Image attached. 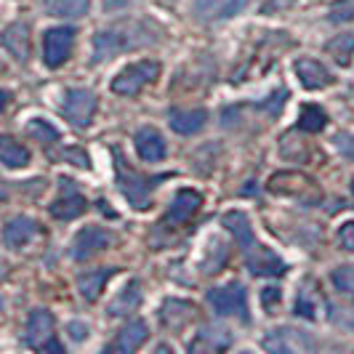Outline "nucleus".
<instances>
[{
  "instance_id": "5701e85b",
  "label": "nucleus",
  "mask_w": 354,
  "mask_h": 354,
  "mask_svg": "<svg viewBox=\"0 0 354 354\" xmlns=\"http://www.w3.org/2000/svg\"><path fill=\"white\" fill-rule=\"evenodd\" d=\"M192 315H195V306L187 301H176V299L162 304V312H160L165 328H184L192 319Z\"/></svg>"
},
{
  "instance_id": "f257e3e1",
  "label": "nucleus",
  "mask_w": 354,
  "mask_h": 354,
  "mask_svg": "<svg viewBox=\"0 0 354 354\" xmlns=\"http://www.w3.org/2000/svg\"><path fill=\"white\" fill-rule=\"evenodd\" d=\"M112 155H115V176H118V187H120L123 197L136 211H147L152 203V189L160 178H147L142 174H136L123 160V152L118 147H112Z\"/></svg>"
},
{
  "instance_id": "393cba45",
  "label": "nucleus",
  "mask_w": 354,
  "mask_h": 354,
  "mask_svg": "<svg viewBox=\"0 0 354 354\" xmlns=\"http://www.w3.org/2000/svg\"><path fill=\"white\" fill-rule=\"evenodd\" d=\"M230 344V330H224V328H205V330L197 333V338L189 344V349H227Z\"/></svg>"
},
{
  "instance_id": "b1692460",
  "label": "nucleus",
  "mask_w": 354,
  "mask_h": 354,
  "mask_svg": "<svg viewBox=\"0 0 354 354\" xmlns=\"http://www.w3.org/2000/svg\"><path fill=\"white\" fill-rule=\"evenodd\" d=\"M86 197L80 195H64L62 200H56L51 205V216L53 218H59V221H72V218H77V216H83L86 213Z\"/></svg>"
},
{
  "instance_id": "4be33fe9",
  "label": "nucleus",
  "mask_w": 354,
  "mask_h": 354,
  "mask_svg": "<svg viewBox=\"0 0 354 354\" xmlns=\"http://www.w3.org/2000/svg\"><path fill=\"white\" fill-rule=\"evenodd\" d=\"M139 288H142V285L136 283V280L125 285L123 290H120V296L109 304V309H106L109 317H123L128 312H133V309L139 306V301H142V290H139Z\"/></svg>"
},
{
  "instance_id": "7ed1b4c3",
  "label": "nucleus",
  "mask_w": 354,
  "mask_h": 354,
  "mask_svg": "<svg viewBox=\"0 0 354 354\" xmlns=\"http://www.w3.org/2000/svg\"><path fill=\"white\" fill-rule=\"evenodd\" d=\"M208 304L213 306L216 315L221 317H240L248 319V304H245V290L240 283L218 285L208 290Z\"/></svg>"
},
{
  "instance_id": "473e14b6",
  "label": "nucleus",
  "mask_w": 354,
  "mask_h": 354,
  "mask_svg": "<svg viewBox=\"0 0 354 354\" xmlns=\"http://www.w3.org/2000/svg\"><path fill=\"white\" fill-rule=\"evenodd\" d=\"M338 245L344 250H349V253H354V221L341 224V230H338Z\"/></svg>"
},
{
  "instance_id": "58836bf2",
  "label": "nucleus",
  "mask_w": 354,
  "mask_h": 354,
  "mask_svg": "<svg viewBox=\"0 0 354 354\" xmlns=\"http://www.w3.org/2000/svg\"><path fill=\"white\" fill-rule=\"evenodd\" d=\"M352 192H354V181H352Z\"/></svg>"
},
{
  "instance_id": "c756f323",
  "label": "nucleus",
  "mask_w": 354,
  "mask_h": 354,
  "mask_svg": "<svg viewBox=\"0 0 354 354\" xmlns=\"http://www.w3.org/2000/svg\"><path fill=\"white\" fill-rule=\"evenodd\" d=\"M27 131H30V136H35L37 142L43 144H51L59 139V133H56V128H51V125L46 123V120H32V123L27 125Z\"/></svg>"
},
{
  "instance_id": "6e6552de",
  "label": "nucleus",
  "mask_w": 354,
  "mask_h": 354,
  "mask_svg": "<svg viewBox=\"0 0 354 354\" xmlns=\"http://www.w3.org/2000/svg\"><path fill=\"white\" fill-rule=\"evenodd\" d=\"M243 259H245V266L250 269L253 277H280V274H285L283 259L259 243H253L248 250H243Z\"/></svg>"
},
{
  "instance_id": "f03ea898",
  "label": "nucleus",
  "mask_w": 354,
  "mask_h": 354,
  "mask_svg": "<svg viewBox=\"0 0 354 354\" xmlns=\"http://www.w3.org/2000/svg\"><path fill=\"white\" fill-rule=\"evenodd\" d=\"M160 75V64L152 59H142V62H133L128 64L125 70H120L112 80V91L118 96H136L142 93L149 83H155Z\"/></svg>"
},
{
  "instance_id": "0eeeda50",
  "label": "nucleus",
  "mask_w": 354,
  "mask_h": 354,
  "mask_svg": "<svg viewBox=\"0 0 354 354\" xmlns=\"http://www.w3.org/2000/svg\"><path fill=\"white\" fill-rule=\"evenodd\" d=\"M112 245V234L102 227H86V230H80L75 234V240H72V259L75 261H88L93 259L96 253H102L104 248Z\"/></svg>"
},
{
  "instance_id": "cd10ccee",
  "label": "nucleus",
  "mask_w": 354,
  "mask_h": 354,
  "mask_svg": "<svg viewBox=\"0 0 354 354\" xmlns=\"http://www.w3.org/2000/svg\"><path fill=\"white\" fill-rule=\"evenodd\" d=\"M325 51L330 53L338 64L346 67L354 56V35H336L328 46H325Z\"/></svg>"
},
{
  "instance_id": "39448f33",
  "label": "nucleus",
  "mask_w": 354,
  "mask_h": 354,
  "mask_svg": "<svg viewBox=\"0 0 354 354\" xmlns=\"http://www.w3.org/2000/svg\"><path fill=\"white\" fill-rule=\"evenodd\" d=\"M72 46H75V30L72 27H51L43 35V62L51 70L62 67L70 59Z\"/></svg>"
},
{
  "instance_id": "4468645a",
  "label": "nucleus",
  "mask_w": 354,
  "mask_h": 354,
  "mask_svg": "<svg viewBox=\"0 0 354 354\" xmlns=\"http://www.w3.org/2000/svg\"><path fill=\"white\" fill-rule=\"evenodd\" d=\"M293 70H296V75H299V80H301L304 88H309V91L328 88V86L333 83L330 72L325 70V64H319L317 59H296Z\"/></svg>"
},
{
  "instance_id": "9b49d317",
  "label": "nucleus",
  "mask_w": 354,
  "mask_h": 354,
  "mask_svg": "<svg viewBox=\"0 0 354 354\" xmlns=\"http://www.w3.org/2000/svg\"><path fill=\"white\" fill-rule=\"evenodd\" d=\"M37 232H40V227H37L35 218H30V216H14L3 227V243H6V248L19 250L24 248L30 240H35Z\"/></svg>"
},
{
  "instance_id": "a878e982",
  "label": "nucleus",
  "mask_w": 354,
  "mask_h": 354,
  "mask_svg": "<svg viewBox=\"0 0 354 354\" xmlns=\"http://www.w3.org/2000/svg\"><path fill=\"white\" fill-rule=\"evenodd\" d=\"M0 162L6 165V168H24L27 162H30V152L17 144L11 136H6L3 142H0Z\"/></svg>"
},
{
  "instance_id": "7c9ffc66",
  "label": "nucleus",
  "mask_w": 354,
  "mask_h": 354,
  "mask_svg": "<svg viewBox=\"0 0 354 354\" xmlns=\"http://www.w3.org/2000/svg\"><path fill=\"white\" fill-rule=\"evenodd\" d=\"M354 19V0H336L333 6H330V21H352Z\"/></svg>"
},
{
  "instance_id": "c85d7f7f",
  "label": "nucleus",
  "mask_w": 354,
  "mask_h": 354,
  "mask_svg": "<svg viewBox=\"0 0 354 354\" xmlns=\"http://www.w3.org/2000/svg\"><path fill=\"white\" fill-rule=\"evenodd\" d=\"M330 280H333V285H336V290L346 293V296H354V264H346V266H338V269H333Z\"/></svg>"
},
{
  "instance_id": "1a4fd4ad",
  "label": "nucleus",
  "mask_w": 354,
  "mask_h": 354,
  "mask_svg": "<svg viewBox=\"0 0 354 354\" xmlns=\"http://www.w3.org/2000/svg\"><path fill=\"white\" fill-rule=\"evenodd\" d=\"M253 0H195L192 14L200 21H224L237 14H243Z\"/></svg>"
},
{
  "instance_id": "6ab92c4d",
  "label": "nucleus",
  "mask_w": 354,
  "mask_h": 354,
  "mask_svg": "<svg viewBox=\"0 0 354 354\" xmlns=\"http://www.w3.org/2000/svg\"><path fill=\"white\" fill-rule=\"evenodd\" d=\"M112 274H115V269H109V266H99V269H91L86 274H80V277H77V290H80V296H83L86 301H96V299L102 296L106 280H109Z\"/></svg>"
},
{
  "instance_id": "aec40b11",
  "label": "nucleus",
  "mask_w": 354,
  "mask_h": 354,
  "mask_svg": "<svg viewBox=\"0 0 354 354\" xmlns=\"http://www.w3.org/2000/svg\"><path fill=\"white\" fill-rule=\"evenodd\" d=\"M224 227L234 234V240H237V245H240V250H248L256 240H253V230H250V218L245 216L243 211H230L224 213Z\"/></svg>"
},
{
  "instance_id": "ddd939ff",
  "label": "nucleus",
  "mask_w": 354,
  "mask_h": 354,
  "mask_svg": "<svg viewBox=\"0 0 354 354\" xmlns=\"http://www.w3.org/2000/svg\"><path fill=\"white\" fill-rule=\"evenodd\" d=\"M168 125L176 133H181V136H192V133H200L208 125V112L205 109H181V106H174V109H168Z\"/></svg>"
},
{
  "instance_id": "f8f14e48",
  "label": "nucleus",
  "mask_w": 354,
  "mask_h": 354,
  "mask_svg": "<svg viewBox=\"0 0 354 354\" xmlns=\"http://www.w3.org/2000/svg\"><path fill=\"white\" fill-rule=\"evenodd\" d=\"M53 336V315L48 309H32L27 317V328H24V344L40 349L48 338Z\"/></svg>"
},
{
  "instance_id": "f3484780",
  "label": "nucleus",
  "mask_w": 354,
  "mask_h": 354,
  "mask_svg": "<svg viewBox=\"0 0 354 354\" xmlns=\"http://www.w3.org/2000/svg\"><path fill=\"white\" fill-rule=\"evenodd\" d=\"M200 205H203L200 192H195V189H178L174 203H171V211H168V221L184 224V221H189L200 211Z\"/></svg>"
},
{
  "instance_id": "2f4dec72",
  "label": "nucleus",
  "mask_w": 354,
  "mask_h": 354,
  "mask_svg": "<svg viewBox=\"0 0 354 354\" xmlns=\"http://www.w3.org/2000/svg\"><path fill=\"white\" fill-rule=\"evenodd\" d=\"M296 315L304 317V319L317 317V306H315V301L309 299V293H306V290H301V293H299V299H296Z\"/></svg>"
},
{
  "instance_id": "9d476101",
  "label": "nucleus",
  "mask_w": 354,
  "mask_h": 354,
  "mask_svg": "<svg viewBox=\"0 0 354 354\" xmlns=\"http://www.w3.org/2000/svg\"><path fill=\"white\" fill-rule=\"evenodd\" d=\"M264 349L266 352H309L315 349V341L301 333V330H290V328H280V330H272L269 336L264 338Z\"/></svg>"
},
{
  "instance_id": "a211bd4d",
  "label": "nucleus",
  "mask_w": 354,
  "mask_h": 354,
  "mask_svg": "<svg viewBox=\"0 0 354 354\" xmlns=\"http://www.w3.org/2000/svg\"><path fill=\"white\" fill-rule=\"evenodd\" d=\"M147 336H149L147 322H142V319H131L123 330L118 333L115 344H112V349H115V352H120V354H133L139 346H142L144 341H147Z\"/></svg>"
},
{
  "instance_id": "bb28decb",
  "label": "nucleus",
  "mask_w": 354,
  "mask_h": 354,
  "mask_svg": "<svg viewBox=\"0 0 354 354\" xmlns=\"http://www.w3.org/2000/svg\"><path fill=\"white\" fill-rule=\"evenodd\" d=\"M328 125V115L315 104L301 106V115H299V128L301 131H309V133H319L322 128Z\"/></svg>"
},
{
  "instance_id": "72a5a7b5",
  "label": "nucleus",
  "mask_w": 354,
  "mask_h": 354,
  "mask_svg": "<svg viewBox=\"0 0 354 354\" xmlns=\"http://www.w3.org/2000/svg\"><path fill=\"white\" fill-rule=\"evenodd\" d=\"M336 149L344 158L354 160V133H338L336 136Z\"/></svg>"
},
{
  "instance_id": "f704fd0d",
  "label": "nucleus",
  "mask_w": 354,
  "mask_h": 354,
  "mask_svg": "<svg viewBox=\"0 0 354 354\" xmlns=\"http://www.w3.org/2000/svg\"><path fill=\"white\" fill-rule=\"evenodd\" d=\"M64 158L72 160V162H75V165H80V168H91V160L83 149H67V152H64Z\"/></svg>"
},
{
  "instance_id": "423d86ee",
  "label": "nucleus",
  "mask_w": 354,
  "mask_h": 354,
  "mask_svg": "<svg viewBox=\"0 0 354 354\" xmlns=\"http://www.w3.org/2000/svg\"><path fill=\"white\" fill-rule=\"evenodd\" d=\"M147 40L142 37H133L128 35L125 37L123 32H118V30H102V32H96L93 37V62L96 64H102V62H109V59H115L118 53L128 51V48H136V46H144Z\"/></svg>"
},
{
  "instance_id": "20e7f679",
  "label": "nucleus",
  "mask_w": 354,
  "mask_h": 354,
  "mask_svg": "<svg viewBox=\"0 0 354 354\" xmlns=\"http://www.w3.org/2000/svg\"><path fill=\"white\" fill-rule=\"evenodd\" d=\"M96 112V93L88 88H70L62 102V115L72 128H88Z\"/></svg>"
},
{
  "instance_id": "4c0bfd02",
  "label": "nucleus",
  "mask_w": 354,
  "mask_h": 354,
  "mask_svg": "<svg viewBox=\"0 0 354 354\" xmlns=\"http://www.w3.org/2000/svg\"><path fill=\"white\" fill-rule=\"evenodd\" d=\"M40 349H43V352H56V354H62V352H64V346H62L59 341H53V338H48V341H46V344L40 346Z\"/></svg>"
},
{
  "instance_id": "2eb2a0df",
  "label": "nucleus",
  "mask_w": 354,
  "mask_h": 354,
  "mask_svg": "<svg viewBox=\"0 0 354 354\" xmlns=\"http://www.w3.org/2000/svg\"><path fill=\"white\" fill-rule=\"evenodd\" d=\"M133 147H136V155L144 160V162H158V160L165 158V142L160 136L158 128H139L136 136H133Z\"/></svg>"
},
{
  "instance_id": "412c9836",
  "label": "nucleus",
  "mask_w": 354,
  "mask_h": 354,
  "mask_svg": "<svg viewBox=\"0 0 354 354\" xmlns=\"http://www.w3.org/2000/svg\"><path fill=\"white\" fill-rule=\"evenodd\" d=\"M46 14L56 19H77L88 14L91 0H46Z\"/></svg>"
},
{
  "instance_id": "e433bc0d",
  "label": "nucleus",
  "mask_w": 354,
  "mask_h": 354,
  "mask_svg": "<svg viewBox=\"0 0 354 354\" xmlns=\"http://www.w3.org/2000/svg\"><path fill=\"white\" fill-rule=\"evenodd\" d=\"M261 299H264L266 309H272V304H280V290L277 288H266L264 293H261Z\"/></svg>"
},
{
  "instance_id": "c9c22d12",
  "label": "nucleus",
  "mask_w": 354,
  "mask_h": 354,
  "mask_svg": "<svg viewBox=\"0 0 354 354\" xmlns=\"http://www.w3.org/2000/svg\"><path fill=\"white\" fill-rule=\"evenodd\" d=\"M70 336L75 341H83V338H88V325H83V322H70Z\"/></svg>"
},
{
  "instance_id": "dca6fc26",
  "label": "nucleus",
  "mask_w": 354,
  "mask_h": 354,
  "mask_svg": "<svg viewBox=\"0 0 354 354\" xmlns=\"http://www.w3.org/2000/svg\"><path fill=\"white\" fill-rule=\"evenodd\" d=\"M3 48L11 53L17 62H27L30 59V27L21 24V21H14L3 30Z\"/></svg>"
}]
</instances>
